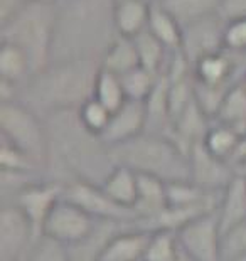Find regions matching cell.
Listing matches in <instances>:
<instances>
[{
    "label": "cell",
    "mask_w": 246,
    "mask_h": 261,
    "mask_svg": "<svg viewBox=\"0 0 246 261\" xmlns=\"http://www.w3.org/2000/svg\"><path fill=\"white\" fill-rule=\"evenodd\" d=\"M24 261H71V256L64 244L41 236L31 246Z\"/></svg>",
    "instance_id": "cell-30"
},
{
    "label": "cell",
    "mask_w": 246,
    "mask_h": 261,
    "mask_svg": "<svg viewBox=\"0 0 246 261\" xmlns=\"http://www.w3.org/2000/svg\"><path fill=\"white\" fill-rule=\"evenodd\" d=\"M133 42H135L142 68L157 76L164 74L167 64H169V59L172 56L169 49L157 37L150 34L149 31H143L142 34L133 37Z\"/></svg>",
    "instance_id": "cell-24"
},
{
    "label": "cell",
    "mask_w": 246,
    "mask_h": 261,
    "mask_svg": "<svg viewBox=\"0 0 246 261\" xmlns=\"http://www.w3.org/2000/svg\"><path fill=\"white\" fill-rule=\"evenodd\" d=\"M157 74L150 73V71L140 68H135L132 71H128L127 74L120 76L123 90H125V94L128 99H133V101H145L150 93L154 91L155 85L159 81Z\"/></svg>",
    "instance_id": "cell-28"
},
{
    "label": "cell",
    "mask_w": 246,
    "mask_h": 261,
    "mask_svg": "<svg viewBox=\"0 0 246 261\" xmlns=\"http://www.w3.org/2000/svg\"><path fill=\"white\" fill-rule=\"evenodd\" d=\"M152 2L149 0H118L115 9V24L121 37L133 39L147 31Z\"/></svg>",
    "instance_id": "cell-18"
},
{
    "label": "cell",
    "mask_w": 246,
    "mask_h": 261,
    "mask_svg": "<svg viewBox=\"0 0 246 261\" xmlns=\"http://www.w3.org/2000/svg\"><path fill=\"white\" fill-rule=\"evenodd\" d=\"M157 2L184 29L194 22L217 15L223 0H157Z\"/></svg>",
    "instance_id": "cell-20"
},
{
    "label": "cell",
    "mask_w": 246,
    "mask_h": 261,
    "mask_svg": "<svg viewBox=\"0 0 246 261\" xmlns=\"http://www.w3.org/2000/svg\"><path fill=\"white\" fill-rule=\"evenodd\" d=\"M56 2H24L0 24V41L19 47L31 61L34 74L51 64Z\"/></svg>",
    "instance_id": "cell-5"
},
{
    "label": "cell",
    "mask_w": 246,
    "mask_h": 261,
    "mask_svg": "<svg viewBox=\"0 0 246 261\" xmlns=\"http://www.w3.org/2000/svg\"><path fill=\"white\" fill-rule=\"evenodd\" d=\"M116 165H125L137 174L154 175L169 182L191 180L189 155L169 137L143 132L111 148Z\"/></svg>",
    "instance_id": "cell-4"
},
{
    "label": "cell",
    "mask_w": 246,
    "mask_h": 261,
    "mask_svg": "<svg viewBox=\"0 0 246 261\" xmlns=\"http://www.w3.org/2000/svg\"><path fill=\"white\" fill-rule=\"evenodd\" d=\"M102 189L111 201L133 209L138 196V174L125 165H116L102 182Z\"/></svg>",
    "instance_id": "cell-19"
},
{
    "label": "cell",
    "mask_w": 246,
    "mask_h": 261,
    "mask_svg": "<svg viewBox=\"0 0 246 261\" xmlns=\"http://www.w3.org/2000/svg\"><path fill=\"white\" fill-rule=\"evenodd\" d=\"M37 240L31 221L15 204L0 209V261H24Z\"/></svg>",
    "instance_id": "cell-11"
},
{
    "label": "cell",
    "mask_w": 246,
    "mask_h": 261,
    "mask_svg": "<svg viewBox=\"0 0 246 261\" xmlns=\"http://www.w3.org/2000/svg\"><path fill=\"white\" fill-rule=\"evenodd\" d=\"M145 128H147L145 101L127 99L116 112L111 113L110 123L100 138L110 148H113L138 137L140 133L145 132Z\"/></svg>",
    "instance_id": "cell-14"
},
{
    "label": "cell",
    "mask_w": 246,
    "mask_h": 261,
    "mask_svg": "<svg viewBox=\"0 0 246 261\" xmlns=\"http://www.w3.org/2000/svg\"><path fill=\"white\" fill-rule=\"evenodd\" d=\"M96 221L98 219L89 216L80 205L63 197L49 214L42 236L51 238L69 248L86 240L96 226Z\"/></svg>",
    "instance_id": "cell-9"
},
{
    "label": "cell",
    "mask_w": 246,
    "mask_h": 261,
    "mask_svg": "<svg viewBox=\"0 0 246 261\" xmlns=\"http://www.w3.org/2000/svg\"><path fill=\"white\" fill-rule=\"evenodd\" d=\"M214 121L231 126L243 137L246 135V85L243 81L229 90Z\"/></svg>",
    "instance_id": "cell-25"
},
{
    "label": "cell",
    "mask_w": 246,
    "mask_h": 261,
    "mask_svg": "<svg viewBox=\"0 0 246 261\" xmlns=\"http://www.w3.org/2000/svg\"><path fill=\"white\" fill-rule=\"evenodd\" d=\"M100 69V61L75 59L51 63L19 88L15 99L42 118L66 110H78L93 98Z\"/></svg>",
    "instance_id": "cell-3"
},
{
    "label": "cell",
    "mask_w": 246,
    "mask_h": 261,
    "mask_svg": "<svg viewBox=\"0 0 246 261\" xmlns=\"http://www.w3.org/2000/svg\"><path fill=\"white\" fill-rule=\"evenodd\" d=\"M64 199L80 205L94 219L108 221H138V216L133 209L123 207L106 196L102 186L86 180H71L64 184Z\"/></svg>",
    "instance_id": "cell-10"
},
{
    "label": "cell",
    "mask_w": 246,
    "mask_h": 261,
    "mask_svg": "<svg viewBox=\"0 0 246 261\" xmlns=\"http://www.w3.org/2000/svg\"><path fill=\"white\" fill-rule=\"evenodd\" d=\"M78 116H80V121L89 133L102 137L110 123L111 112L106 107H103L98 99L89 98L88 101H85L78 108Z\"/></svg>",
    "instance_id": "cell-29"
},
{
    "label": "cell",
    "mask_w": 246,
    "mask_h": 261,
    "mask_svg": "<svg viewBox=\"0 0 246 261\" xmlns=\"http://www.w3.org/2000/svg\"><path fill=\"white\" fill-rule=\"evenodd\" d=\"M63 194H64L63 182L42 179V180L31 182V184L19 189L10 197L9 204L17 205L22 213L27 216V219L31 221L36 238H41L44 231V224H46L54 205L63 199Z\"/></svg>",
    "instance_id": "cell-7"
},
{
    "label": "cell",
    "mask_w": 246,
    "mask_h": 261,
    "mask_svg": "<svg viewBox=\"0 0 246 261\" xmlns=\"http://www.w3.org/2000/svg\"><path fill=\"white\" fill-rule=\"evenodd\" d=\"M115 9L116 0H56L51 63L102 59L120 37Z\"/></svg>",
    "instance_id": "cell-2"
},
{
    "label": "cell",
    "mask_w": 246,
    "mask_h": 261,
    "mask_svg": "<svg viewBox=\"0 0 246 261\" xmlns=\"http://www.w3.org/2000/svg\"><path fill=\"white\" fill-rule=\"evenodd\" d=\"M189 162H191V180L208 191H225L238 174L233 164L209 153L203 142L194 145L189 152Z\"/></svg>",
    "instance_id": "cell-13"
},
{
    "label": "cell",
    "mask_w": 246,
    "mask_h": 261,
    "mask_svg": "<svg viewBox=\"0 0 246 261\" xmlns=\"http://www.w3.org/2000/svg\"><path fill=\"white\" fill-rule=\"evenodd\" d=\"M116 2H118V0H116ZM149 2H155V0H149Z\"/></svg>",
    "instance_id": "cell-38"
},
{
    "label": "cell",
    "mask_w": 246,
    "mask_h": 261,
    "mask_svg": "<svg viewBox=\"0 0 246 261\" xmlns=\"http://www.w3.org/2000/svg\"><path fill=\"white\" fill-rule=\"evenodd\" d=\"M219 15L225 20L246 19V0H223Z\"/></svg>",
    "instance_id": "cell-33"
},
{
    "label": "cell",
    "mask_w": 246,
    "mask_h": 261,
    "mask_svg": "<svg viewBox=\"0 0 246 261\" xmlns=\"http://www.w3.org/2000/svg\"><path fill=\"white\" fill-rule=\"evenodd\" d=\"M152 231L142 229L138 223L125 227L108 241L98 261H143Z\"/></svg>",
    "instance_id": "cell-15"
},
{
    "label": "cell",
    "mask_w": 246,
    "mask_h": 261,
    "mask_svg": "<svg viewBox=\"0 0 246 261\" xmlns=\"http://www.w3.org/2000/svg\"><path fill=\"white\" fill-rule=\"evenodd\" d=\"M221 253L223 261H234L246 254V219L229 231L223 232Z\"/></svg>",
    "instance_id": "cell-31"
},
{
    "label": "cell",
    "mask_w": 246,
    "mask_h": 261,
    "mask_svg": "<svg viewBox=\"0 0 246 261\" xmlns=\"http://www.w3.org/2000/svg\"><path fill=\"white\" fill-rule=\"evenodd\" d=\"M216 213L223 232L229 231L246 219V175H234V179L223 191Z\"/></svg>",
    "instance_id": "cell-17"
},
{
    "label": "cell",
    "mask_w": 246,
    "mask_h": 261,
    "mask_svg": "<svg viewBox=\"0 0 246 261\" xmlns=\"http://www.w3.org/2000/svg\"><path fill=\"white\" fill-rule=\"evenodd\" d=\"M221 238L223 231L216 211L201 216L177 231L182 251L192 261H223Z\"/></svg>",
    "instance_id": "cell-8"
},
{
    "label": "cell",
    "mask_w": 246,
    "mask_h": 261,
    "mask_svg": "<svg viewBox=\"0 0 246 261\" xmlns=\"http://www.w3.org/2000/svg\"><path fill=\"white\" fill-rule=\"evenodd\" d=\"M182 248L177 240V232L159 229L152 231L147 248L143 253V261H179Z\"/></svg>",
    "instance_id": "cell-26"
},
{
    "label": "cell",
    "mask_w": 246,
    "mask_h": 261,
    "mask_svg": "<svg viewBox=\"0 0 246 261\" xmlns=\"http://www.w3.org/2000/svg\"><path fill=\"white\" fill-rule=\"evenodd\" d=\"M225 24V19L217 14L184 27L181 51L191 63V66H194L204 56H209V54L219 53L225 49V46H223Z\"/></svg>",
    "instance_id": "cell-12"
},
{
    "label": "cell",
    "mask_w": 246,
    "mask_h": 261,
    "mask_svg": "<svg viewBox=\"0 0 246 261\" xmlns=\"http://www.w3.org/2000/svg\"><path fill=\"white\" fill-rule=\"evenodd\" d=\"M26 0H0V24L17 12Z\"/></svg>",
    "instance_id": "cell-34"
},
{
    "label": "cell",
    "mask_w": 246,
    "mask_h": 261,
    "mask_svg": "<svg viewBox=\"0 0 246 261\" xmlns=\"http://www.w3.org/2000/svg\"><path fill=\"white\" fill-rule=\"evenodd\" d=\"M0 130L7 140L46 170L49 167V135L42 116L24 103L0 101Z\"/></svg>",
    "instance_id": "cell-6"
},
{
    "label": "cell",
    "mask_w": 246,
    "mask_h": 261,
    "mask_svg": "<svg viewBox=\"0 0 246 261\" xmlns=\"http://www.w3.org/2000/svg\"><path fill=\"white\" fill-rule=\"evenodd\" d=\"M241 138H243L241 133L233 130L231 126L223 125L219 121H212L209 130L206 132L203 145L214 157L233 164L238 148L241 145Z\"/></svg>",
    "instance_id": "cell-23"
},
{
    "label": "cell",
    "mask_w": 246,
    "mask_h": 261,
    "mask_svg": "<svg viewBox=\"0 0 246 261\" xmlns=\"http://www.w3.org/2000/svg\"><path fill=\"white\" fill-rule=\"evenodd\" d=\"M93 98L98 99V101L102 103L103 107L108 108L111 113L116 112V110L128 99L125 90H123L120 76L110 73V71H105V69H100V73L96 76Z\"/></svg>",
    "instance_id": "cell-27"
},
{
    "label": "cell",
    "mask_w": 246,
    "mask_h": 261,
    "mask_svg": "<svg viewBox=\"0 0 246 261\" xmlns=\"http://www.w3.org/2000/svg\"><path fill=\"white\" fill-rule=\"evenodd\" d=\"M26 2H56V0H26Z\"/></svg>",
    "instance_id": "cell-35"
},
{
    "label": "cell",
    "mask_w": 246,
    "mask_h": 261,
    "mask_svg": "<svg viewBox=\"0 0 246 261\" xmlns=\"http://www.w3.org/2000/svg\"><path fill=\"white\" fill-rule=\"evenodd\" d=\"M243 83H244V85H246V71H244V77H243Z\"/></svg>",
    "instance_id": "cell-37"
},
{
    "label": "cell",
    "mask_w": 246,
    "mask_h": 261,
    "mask_svg": "<svg viewBox=\"0 0 246 261\" xmlns=\"http://www.w3.org/2000/svg\"><path fill=\"white\" fill-rule=\"evenodd\" d=\"M100 68L118 76L127 74L128 71L135 68H140V59H138V53L133 39L121 37V36L116 39L106 49L102 59H100Z\"/></svg>",
    "instance_id": "cell-22"
},
{
    "label": "cell",
    "mask_w": 246,
    "mask_h": 261,
    "mask_svg": "<svg viewBox=\"0 0 246 261\" xmlns=\"http://www.w3.org/2000/svg\"><path fill=\"white\" fill-rule=\"evenodd\" d=\"M147 31L155 36L170 53H179L182 47V27L181 24L155 0L150 9V19Z\"/></svg>",
    "instance_id": "cell-21"
},
{
    "label": "cell",
    "mask_w": 246,
    "mask_h": 261,
    "mask_svg": "<svg viewBox=\"0 0 246 261\" xmlns=\"http://www.w3.org/2000/svg\"><path fill=\"white\" fill-rule=\"evenodd\" d=\"M169 205L167 182L154 175L138 174V196L133 205L138 216L137 223H143L159 216Z\"/></svg>",
    "instance_id": "cell-16"
},
{
    "label": "cell",
    "mask_w": 246,
    "mask_h": 261,
    "mask_svg": "<svg viewBox=\"0 0 246 261\" xmlns=\"http://www.w3.org/2000/svg\"><path fill=\"white\" fill-rule=\"evenodd\" d=\"M44 121L49 135L47 174H56L63 184L86 180L102 186L116 164L111 148L83 126L78 110L53 113Z\"/></svg>",
    "instance_id": "cell-1"
},
{
    "label": "cell",
    "mask_w": 246,
    "mask_h": 261,
    "mask_svg": "<svg viewBox=\"0 0 246 261\" xmlns=\"http://www.w3.org/2000/svg\"><path fill=\"white\" fill-rule=\"evenodd\" d=\"M234 261H246V254H243V256H239V258H236Z\"/></svg>",
    "instance_id": "cell-36"
},
{
    "label": "cell",
    "mask_w": 246,
    "mask_h": 261,
    "mask_svg": "<svg viewBox=\"0 0 246 261\" xmlns=\"http://www.w3.org/2000/svg\"><path fill=\"white\" fill-rule=\"evenodd\" d=\"M223 46L228 53L246 54V19L225 20Z\"/></svg>",
    "instance_id": "cell-32"
}]
</instances>
